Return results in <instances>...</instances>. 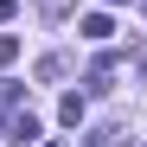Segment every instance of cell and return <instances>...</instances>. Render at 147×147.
I'll return each mask as SVG.
<instances>
[{
  "mask_svg": "<svg viewBox=\"0 0 147 147\" xmlns=\"http://www.w3.org/2000/svg\"><path fill=\"white\" fill-rule=\"evenodd\" d=\"M19 58V38H7V32H0V64H13Z\"/></svg>",
  "mask_w": 147,
  "mask_h": 147,
  "instance_id": "4",
  "label": "cell"
},
{
  "mask_svg": "<svg viewBox=\"0 0 147 147\" xmlns=\"http://www.w3.org/2000/svg\"><path fill=\"white\" fill-rule=\"evenodd\" d=\"M32 141H38V121L19 115V121H13V147H32Z\"/></svg>",
  "mask_w": 147,
  "mask_h": 147,
  "instance_id": "2",
  "label": "cell"
},
{
  "mask_svg": "<svg viewBox=\"0 0 147 147\" xmlns=\"http://www.w3.org/2000/svg\"><path fill=\"white\" fill-rule=\"evenodd\" d=\"M109 7H121V0H109Z\"/></svg>",
  "mask_w": 147,
  "mask_h": 147,
  "instance_id": "6",
  "label": "cell"
},
{
  "mask_svg": "<svg viewBox=\"0 0 147 147\" xmlns=\"http://www.w3.org/2000/svg\"><path fill=\"white\" fill-rule=\"evenodd\" d=\"M7 13H13V0H0V19H7Z\"/></svg>",
  "mask_w": 147,
  "mask_h": 147,
  "instance_id": "5",
  "label": "cell"
},
{
  "mask_svg": "<svg viewBox=\"0 0 147 147\" xmlns=\"http://www.w3.org/2000/svg\"><path fill=\"white\" fill-rule=\"evenodd\" d=\"M109 32H115V19H109V13H90V19H83V38H96V45H102Z\"/></svg>",
  "mask_w": 147,
  "mask_h": 147,
  "instance_id": "1",
  "label": "cell"
},
{
  "mask_svg": "<svg viewBox=\"0 0 147 147\" xmlns=\"http://www.w3.org/2000/svg\"><path fill=\"white\" fill-rule=\"evenodd\" d=\"M58 115L70 121V128H77V121H83V96H64V102H58Z\"/></svg>",
  "mask_w": 147,
  "mask_h": 147,
  "instance_id": "3",
  "label": "cell"
}]
</instances>
